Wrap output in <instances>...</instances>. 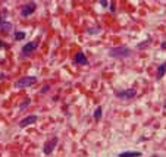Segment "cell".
<instances>
[{
  "mask_svg": "<svg viewBox=\"0 0 166 157\" xmlns=\"http://www.w3.org/2000/svg\"><path fill=\"white\" fill-rule=\"evenodd\" d=\"M109 54L112 57H128L131 54V50L128 47H113L109 50Z\"/></svg>",
  "mask_w": 166,
  "mask_h": 157,
  "instance_id": "6da1fadb",
  "label": "cell"
},
{
  "mask_svg": "<svg viewBox=\"0 0 166 157\" xmlns=\"http://www.w3.org/2000/svg\"><path fill=\"white\" fill-rule=\"evenodd\" d=\"M37 82V79L34 76H24L21 79L15 82V88H27V87H31Z\"/></svg>",
  "mask_w": 166,
  "mask_h": 157,
  "instance_id": "7a4b0ae2",
  "label": "cell"
},
{
  "mask_svg": "<svg viewBox=\"0 0 166 157\" xmlns=\"http://www.w3.org/2000/svg\"><path fill=\"white\" fill-rule=\"evenodd\" d=\"M34 10H35V3H34V2H30V3H27V5L22 8L21 15H22V16H30L31 13H34Z\"/></svg>",
  "mask_w": 166,
  "mask_h": 157,
  "instance_id": "3957f363",
  "label": "cell"
},
{
  "mask_svg": "<svg viewBox=\"0 0 166 157\" xmlns=\"http://www.w3.org/2000/svg\"><path fill=\"white\" fill-rule=\"evenodd\" d=\"M37 46H38V43H37V41H30L28 44H25V46L22 47V53H24V54L32 53V51L37 49Z\"/></svg>",
  "mask_w": 166,
  "mask_h": 157,
  "instance_id": "277c9868",
  "label": "cell"
},
{
  "mask_svg": "<svg viewBox=\"0 0 166 157\" xmlns=\"http://www.w3.org/2000/svg\"><path fill=\"white\" fill-rule=\"evenodd\" d=\"M135 90L129 88V90H125V91H121V93H116V97H121V99H132L135 97Z\"/></svg>",
  "mask_w": 166,
  "mask_h": 157,
  "instance_id": "5b68a950",
  "label": "cell"
},
{
  "mask_svg": "<svg viewBox=\"0 0 166 157\" xmlns=\"http://www.w3.org/2000/svg\"><path fill=\"white\" fill-rule=\"evenodd\" d=\"M34 122H37V116L35 115H31V116L24 117L22 121L19 122V126H21V128H25V126L31 125V123H34Z\"/></svg>",
  "mask_w": 166,
  "mask_h": 157,
  "instance_id": "8992f818",
  "label": "cell"
},
{
  "mask_svg": "<svg viewBox=\"0 0 166 157\" xmlns=\"http://www.w3.org/2000/svg\"><path fill=\"white\" fill-rule=\"evenodd\" d=\"M56 144H57V138H52L50 141H47L44 145V154H50V153L53 151V148Z\"/></svg>",
  "mask_w": 166,
  "mask_h": 157,
  "instance_id": "52a82bcc",
  "label": "cell"
},
{
  "mask_svg": "<svg viewBox=\"0 0 166 157\" xmlns=\"http://www.w3.org/2000/svg\"><path fill=\"white\" fill-rule=\"evenodd\" d=\"M75 63H78V65H87L88 60H87V57L82 53H78L75 56Z\"/></svg>",
  "mask_w": 166,
  "mask_h": 157,
  "instance_id": "ba28073f",
  "label": "cell"
},
{
  "mask_svg": "<svg viewBox=\"0 0 166 157\" xmlns=\"http://www.w3.org/2000/svg\"><path fill=\"white\" fill-rule=\"evenodd\" d=\"M138 156H141L140 151H125L119 154V157H138Z\"/></svg>",
  "mask_w": 166,
  "mask_h": 157,
  "instance_id": "9c48e42d",
  "label": "cell"
},
{
  "mask_svg": "<svg viewBox=\"0 0 166 157\" xmlns=\"http://www.w3.org/2000/svg\"><path fill=\"white\" fill-rule=\"evenodd\" d=\"M165 72H166V63H162L159 66V71H157V79H162L163 75H165Z\"/></svg>",
  "mask_w": 166,
  "mask_h": 157,
  "instance_id": "30bf717a",
  "label": "cell"
},
{
  "mask_svg": "<svg viewBox=\"0 0 166 157\" xmlns=\"http://www.w3.org/2000/svg\"><path fill=\"white\" fill-rule=\"evenodd\" d=\"M0 28H2V32H6V34L12 31V25H10L9 22H3L0 25Z\"/></svg>",
  "mask_w": 166,
  "mask_h": 157,
  "instance_id": "8fae6325",
  "label": "cell"
},
{
  "mask_svg": "<svg viewBox=\"0 0 166 157\" xmlns=\"http://www.w3.org/2000/svg\"><path fill=\"white\" fill-rule=\"evenodd\" d=\"M22 38H25V32H22V31H18L16 34H15V40H16V41L22 40Z\"/></svg>",
  "mask_w": 166,
  "mask_h": 157,
  "instance_id": "7c38bea8",
  "label": "cell"
},
{
  "mask_svg": "<svg viewBox=\"0 0 166 157\" xmlns=\"http://www.w3.org/2000/svg\"><path fill=\"white\" fill-rule=\"evenodd\" d=\"M100 117H102V107L99 106V107L94 110V119H100Z\"/></svg>",
  "mask_w": 166,
  "mask_h": 157,
  "instance_id": "4fadbf2b",
  "label": "cell"
},
{
  "mask_svg": "<svg viewBox=\"0 0 166 157\" xmlns=\"http://www.w3.org/2000/svg\"><path fill=\"white\" fill-rule=\"evenodd\" d=\"M28 103H30V99H25V100L22 101V104H21V109L27 107V106H28Z\"/></svg>",
  "mask_w": 166,
  "mask_h": 157,
  "instance_id": "5bb4252c",
  "label": "cell"
},
{
  "mask_svg": "<svg viewBox=\"0 0 166 157\" xmlns=\"http://www.w3.org/2000/svg\"><path fill=\"white\" fill-rule=\"evenodd\" d=\"M3 47H6V44L3 43V41H0V49H3Z\"/></svg>",
  "mask_w": 166,
  "mask_h": 157,
  "instance_id": "9a60e30c",
  "label": "cell"
}]
</instances>
